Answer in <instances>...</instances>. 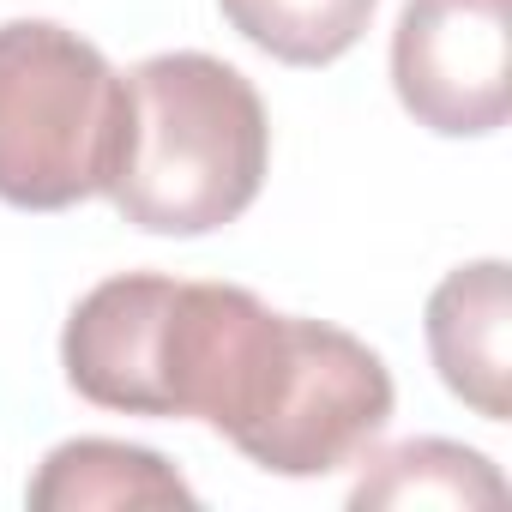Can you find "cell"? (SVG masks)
Masks as SVG:
<instances>
[{
	"label": "cell",
	"instance_id": "obj_9",
	"mask_svg": "<svg viewBox=\"0 0 512 512\" xmlns=\"http://www.w3.org/2000/svg\"><path fill=\"white\" fill-rule=\"evenodd\" d=\"M229 31H241L260 55L284 67H332L344 61L380 0H217Z\"/></svg>",
	"mask_w": 512,
	"mask_h": 512
},
{
	"label": "cell",
	"instance_id": "obj_6",
	"mask_svg": "<svg viewBox=\"0 0 512 512\" xmlns=\"http://www.w3.org/2000/svg\"><path fill=\"white\" fill-rule=\"evenodd\" d=\"M428 356L482 422L512 416V290L506 260L458 266L428 296Z\"/></svg>",
	"mask_w": 512,
	"mask_h": 512
},
{
	"label": "cell",
	"instance_id": "obj_7",
	"mask_svg": "<svg viewBox=\"0 0 512 512\" xmlns=\"http://www.w3.org/2000/svg\"><path fill=\"white\" fill-rule=\"evenodd\" d=\"M31 512H121V506H199V494L187 488V476L151 452V446H127V440H61L43 470L25 488Z\"/></svg>",
	"mask_w": 512,
	"mask_h": 512
},
{
	"label": "cell",
	"instance_id": "obj_1",
	"mask_svg": "<svg viewBox=\"0 0 512 512\" xmlns=\"http://www.w3.org/2000/svg\"><path fill=\"white\" fill-rule=\"evenodd\" d=\"M266 169V103L229 61L175 49L121 73V139L103 193L133 229L211 235L260 199Z\"/></svg>",
	"mask_w": 512,
	"mask_h": 512
},
{
	"label": "cell",
	"instance_id": "obj_3",
	"mask_svg": "<svg viewBox=\"0 0 512 512\" xmlns=\"http://www.w3.org/2000/svg\"><path fill=\"white\" fill-rule=\"evenodd\" d=\"M121 139V73L55 19L0 25V199L73 211L109 187Z\"/></svg>",
	"mask_w": 512,
	"mask_h": 512
},
{
	"label": "cell",
	"instance_id": "obj_8",
	"mask_svg": "<svg viewBox=\"0 0 512 512\" xmlns=\"http://www.w3.org/2000/svg\"><path fill=\"white\" fill-rule=\"evenodd\" d=\"M500 470L458 440H404L368 458L350 506H500Z\"/></svg>",
	"mask_w": 512,
	"mask_h": 512
},
{
	"label": "cell",
	"instance_id": "obj_4",
	"mask_svg": "<svg viewBox=\"0 0 512 512\" xmlns=\"http://www.w3.org/2000/svg\"><path fill=\"white\" fill-rule=\"evenodd\" d=\"M392 398L386 362L356 332L278 314L253 392L223 440L272 476H332L380 440Z\"/></svg>",
	"mask_w": 512,
	"mask_h": 512
},
{
	"label": "cell",
	"instance_id": "obj_5",
	"mask_svg": "<svg viewBox=\"0 0 512 512\" xmlns=\"http://www.w3.org/2000/svg\"><path fill=\"white\" fill-rule=\"evenodd\" d=\"M392 85L416 127L440 139L500 133L512 115L506 0H404L392 31Z\"/></svg>",
	"mask_w": 512,
	"mask_h": 512
},
{
	"label": "cell",
	"instance_id": "obj_2",
	"mask_svg": "<svg viewBox=\"0 0 512 512\" xmlns=\"http://www.w3.org/2000/svg\"><path fill=\"white\" fill-rule=\"evenodd\" d=\"M266 302L241 284H181L163 272L103 278L61 332L67 386L121 416L211 422Z\"/></svg>",
	"mask_w": 512,
	"mask_h": 512
}]
</instances>
